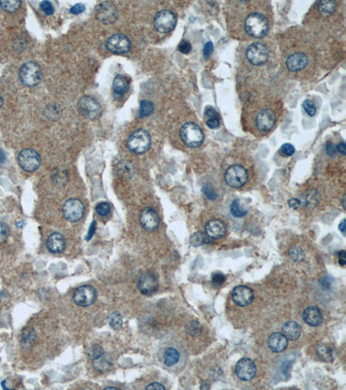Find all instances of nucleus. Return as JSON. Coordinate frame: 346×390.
Instances as JSON below:
<instances>
[{
	"label": "nucleus",
	"mask_w": 346,
	"mask_h": 390,
	"mask_svg": "<svg viewBox=\"0 0 346 390\" xmlns=\"http://www.w3.org/2000/svg\"><path fill=\"white\" fill-rule=\"evenodd\" d=\"M244 28L248 35L253 38H260L267 34L269 31V23L260 13H251L244 22Z\"/></svg>",
	"instance_id": "f257e3e1"
},
{
	"label": "nucleus",
	"mask_w": 346,
	"mask_h": 390,
	"mask_svg": "<svg viewBox=\"0 0 346 390\" xmlns=\"http://www.w3.org/2000/svg\"><path fill=\"white\" fill-rule=\"evenodd\" d=\"M180 137L185 145L191 148L201 146L204 140L203 129L195 122H187L182 126Z\"/></svg>",
	"instance_id": "f03ea898"
},
{
	"label": "nucleus",
	"mask_w": 346,
	"mask_h": 390,
	"mask_svg": "<svg viewBox=\"0 0 346 390\" xmlns=\"http://www.w3.org/2000/svg\"><path fill=\"white\" fill-rule=\"evenodd\" d=\"M127 145L131 152L136 155H142L148 151L151 147L149 133L144 129L135 130L127 138Z\"/></svg>",
	"instance_id": "7ed1b4c3"
},
{
	"label": "nucleus",
	"mask_w": 346,
	"mask_h": 390,
	"mask_svg": "<svg viewBox=\"0 0 346 390\" xmlns=\"http://www.w3.org/2000/svg\"><path fill=\"white\" fill-rule=\"evenodd\" d=\"M20 79L28 87L38 85L42 79L41 68L35 62L26 63L20 68Z\"/></svg>",
	"instance_id": "20e7f679"
},
{
	"label": "nucleus",
	"mask_w": 346,
	"mask_h": 390,
	"mask_svg": "<svg viewBox=\"0 0 346 390\" xmlns=\"http://www.w3.org/2000/svg\"><path fill=\"white\" fill-rule=\"evenodd\" d=\"M18 162L23 170L34 172L40 167L41 157L34 149H24L18 156Z\"/></svg>",
	"instance_id": "39448f33"
},
{
	"label": "nucleus",
	"mask_w": 346,
	"mask_h": 390,
	"mask_svg": "<svg viewBox=\"0 0 346 390\" xmlns=\"http://www.w3.org/2000/svg\"><path fill=\"white\" fill-rule=\"evenodd\" d=\"M248 174L246 168L241 165L229 167L225 173L226 183L232 188H239L248 181Z\"/></svg>",
	"instance_id": "423d86ee"
},
{
	"label": "nucleus",
	"mask_w": 346,
	"mask_h": 390,
	"mask_svg": "<svg viewBox=\"0 0 346 390\" xmlns=\"http://www.w3.org/2000/svg\"><path fill=\"white\" fill-rule=\"evenodd\" d=\"M153 25L160 33H168L172 32L177 25V16L172 11L164 10L156 15Z\"/></svg>",
	"instance_id": "0eeeda50"
},
{
	"label": "nucleus",
	"mask_w": 346,
	"mask_h": 390,
	"mask_svg": "<svg viewBox=\"0 0 346 390\" xmlns=\"http://www.w3.org/2000/svg\"><path fill=\"white\" fill-rule=\"evenodd\" d=\"M97 298L96 289L91 286H82L75 290L73 301L80 307H89L95 304Z\"/></svg>",
	"instance_id": "6e6552de"
},
{
	"label": "nucleus",
	"mask_w": 346,
	"mask_h": 390,
	"mask_svg": "<svg viewBox=\"0 0 346 390\" xmlns=\"http://www.w3.org/2000/svg\"><path fill=\"white\" fill-rule=\"evenodd\" d=\"M78 108L81 114L89 120H96L102 114L100 102L91 96H83L80 99Z\"/></svg>",
	"instance_id": "1a4fd4ad"
},
{
	"label": "nucleus",
	"mask_w": 346,
	"mask_h": 390,
	"mask_svg": "<svg viewBox=\"0 0 346 390\" xmlns=\"http://www.w3.org/2000/svg\"><path fill=\"white\" fill-rule=\"evenodd\" d=\"M85 213V206L78 199L68 200L63 206L64 218L70 222H77L81 220Z\"/></svg>",
	"instance_id": "9d476101"
},
{
	"label": "nucleus",
	"mask_w": 346,
	"mask_h": 390,
	"mask_svg": "<svg viewBox=\"0 0 346 390\" xmlns=\"http://www.w3.org/2000/svg\"><path fill=\"white\" fill-rule=\"evenodd\" d=\"M137 287L141 294L146 296L153 295L159 289L158 276L153 272L143 273L138 279Z\"/></svg>",
	"instance_id": "9b49d317"
},
{
	"label": "nucleus",
	"mask_w": 346,
	"mask_h": 390,
	"mask_svg": "<svg viewBox=\"0 0 346 390\" xmlns=\"http://www.w3.org/2000/svg\"><path fill=\"white\" fill-rule=\"evenodd\" d=\"M248 62L253 65H261L265 64L269 57V51L263 44L254 43L249 45L246 51Z\"/></svg>",
	"instance_id": "f8f14e48"
},
{
	"label": "nucleus",
	"mask_w": 346,
	"mask_h": 390,
	"mask_svg": "<svg viewBox=\"0 0 346 390\" xmlns=\"http://www.w3.org/2000/svg\"><path fill=\"white\" fill-rule=\"evenodd\" d=\"M106 47L108 51L115 54H124L130 51L131 42L127 36L115 34L108 38Z\"/></svg>",
	"instance_id": "ddd939ff"
},
{
	"label": "nucleus",
	"mask_w": 346,
	"mask_h": 390,
	"mask_svg": "<svg viewBox=\"0 0 346 390\" xmlns=\"http://www.w3.org/2000/svg\"><path fill=\"white\" fill-rule=\"evenodd\" d=\"M235 374L242 381H250L256 374V365L251 359L242 358L235 365Z\"/></svg>",
	"instance_id": "4468645a"
},
{
	"label": "nucleus",
	"mask_w": 346,
	"mask_h": 390,
	"mask_svg": "<svg viewBox=\"0 0 346 390\" xmlns=\"http://www.w3.org/2000/svg\"><path fill=\"white\" fill-rule=\"evenodd\" d=\"M276 122V114L270 108H264L256 116V127L260 132H268Z\"/></svg>",
	"instance_id": "2eb2a0df"
},
{
	"label": "nucleus",
	"mask_w": 346,
	"mask_h": 390,
	"mask_svg": "<svg viewBox=\"0 0 346 390\" xmlns=\"http://www.w3.org/2000/svg\"><path fill=\"white\" fill-rule=\"evenodd\" d=\"M96 17L103 24H113L117 19L116 7L110 2H102L96 9Z\"/></svg>",
	"instance_id": "dca6fc26"
},
{
	"label": "nucleus",
	"mask_w": 346,
	"mask_h": 390,
	"mask_svg": "<svg viewBox=\"0 0 346 390\" xmlns=\"http://www.w3.org/2000/svg\"><path fill=\"white\" fill-rule=\"evenodd\" d=\"M232 298L235 305L239 306H247L254 301V294L253 290L246 286H236L232 292Z\"/></svg>",
	"instance_id": "f3484780"
},
{
	"label": "nucleus",
	"mask_w": 346,
	"mask_h": 390,
	"mask_svg": "<svg viewBox=\"0 0 346 390\" xmlns=\"http://www.w3.org/2000/svg\"><path fill=\"white\" fill-rule=\"evenodd\" d=\"M140 221L146 231H153L159 226V217L153 208L146 207L140 213Z\"/></svg>",
	"instance_id": "a211bd4d"
},
{
	"label": "nucleus",
	"mask_w": 346,
	"mask_h": 390,
	"mask_svg": "<svg viewBox=\"0 0 346 390\" xmlns=\"http://www.w3.org/2000/svg\"><path fill=\"white\" fill-rule=\"evenodd\" d=\"M309 63L308 57L303 52H295L286 58V65L291 72H298L305 70Z\"/></svg>",
	"instance_id": "6ab92c4d"
},
{
	"label": "nucleus",
	"mask_w": 346,
	"mask_h": 390,
	"mask_svg": "<svg viewBox=\"0 0 346 390\" xmlns=\"http://www.w3.org/2000/svg\"><path fill=\"white\" fill-rule=\"evenodd\" d=\"M206 234L212 239H219L224 237L227 228L224 223L220 219H211L205 225Z\"/></svg>",
	"instance_id": "aec40b11"
},
{
	"label": "nucleus",
	"mask_w": 346,
	"mask_h": 390,
	"mask_svg": "<svg viewBox=\"0 0 346 390\" xmlns=\"http://www.w3.org/2000/svg\"><path fill=\"white\" fill-rule=\"evenodd\" d=\"M46 247L52 253H61L66 247V239L59 232H53L46 240Z\"/></svg>",
	"instance_id": "412c9836"
},
{
	"label": "nucleus",
	"mask_w": 346,
	"mask_h": 390,
	"mask_svg": "<svg viewBox=\"0 0 346 390\" xmlns=\"http://www.w3.org/2000/svg\"><path fill=\"white\" fill-rule=\"evenodd\" d=\"M267 345L273 352H282L288 345V340L282 333L275 332L268 337Z\"/></svg>",
	"instance_id": "4be33fe9"
},
{
	"label": "nucleus",
	"mask_w": 346,
	"mask_h": 390,
	"mask_svg": "<svg viewBox=\"0 0 346 390\" xmlns=\"http://www.w3.org/2000/svg\"><path fill=\"white\" fill-rule=\"evenodd\" d=\"M303 320L311 327L320 325L323 321L320 310L316 306H309L303 312Z\"/></svg>",
	"instance_id": "5701e85b"
},
{
	"label": "nucleus",
	"mask_w": 346,
	"mask_h": 390,
	"mask_svg": "<svg viewBox=\"0 0 346 390\" xmlns=\"http://www.w3.org/2000/svg\"><path fill=\"white\" fill-rule=\"evenodd\" d=\"M281 333L286 336L287 340L294 341L298 339L301 334V327L297 322L290 321L284 324Z\"/></svg>",
	"instance_id": "b1692460"
},
{
	"label": "nucleus",
	"mask_w": 346,
	"mask_h": 390,
	"mask_svg": "<svg viewBox=\"0 0 346 390\" xmlns=\"http://www.w3.org/2000/svg\"><path fill=\"white\" fill-rule=\"evenodd\" d=\"M317 355L321 361L325 362H332L335 357L333 349L330 346L324 343L317 346Z\"/></svg>",
	"instance_id": "393cba45"
},
{
	"label": "nucleus",
	"mask_w": 346,
	"mask_h": 390,
	"mask_svg": "<svg viewBox=\"0 0 346 390\" xmlns=\"http://www.w3.org/2000/svg\"><path fill=\"white\" fill-rule=\"evenodd\" d=\"M180 358V354L178 351V349H175L173 347H169L165 349L163 355L164 359V363L167 367H172L175 364L178 363Z\"/></svg>",
	"instance_id": "a878e982"
},
{
	"label": "nucleus",
	"mask_w": 346,
	"mask_h": 390,
	"mask_svg": "<svg viewBox=\"0 0 346 390\" xmlns=\"http://www.w3.org/2000/svg\"><path fill=\"white\" fill-rule=\"evenodd\" d=\"M113 89L117 95H123L129 89V82L127 77L122 75H118L114 79Z\"/></svg>",
	"instance_id": "bb28decb"
},
{
	"label": "nucleus",
	"mask_w": 346,
	"mask_h": 390,
	"mask_svg": "<svg viewBox=\"0 0 346 390\" xmlns=\"http://www.w3.org/2000/svg\"><path fill=\"white\" fill-rule=\"evenodd\" d=\"M205 121H206L207 126L211 129H215L219 127V115L215 108L212 107H207L205 110Z\"/></svg>",
	"instance_id": "cd10ccee"
},
{
	"label": "nucleus",
	"mask_w": 346,
	"mask_h": 390,
	"mask_svg": "<svg viewBox=\"0 0 346 390\" xmlns=\"http://www.w3.org/2000/svg\"><path fill=\"white\" fill-rule=\"evenodd\" d=\"M299 201L300 204L305 207L312 208L318 204L319 194L316 190L309 191L302 196L301 200H299Z\"/></svg>",
	"instance_id": "c85d7f7f"
},
{
	"label": "nucleus",
	"mask_w": 346,
	"mask_h": 390,
	"mask_svg": "<svg viewBox=\"0 0 346 390\" xmlns=\"http://www.w3.org/2000/svg\"><path fill=\"white\" fill-rule=\"evenodd\" d=\"M336 5L334 1H320L317 3V9L322 16L329 17L336 11Z\"/></svg>",
	"instance_id": "c756f323"
},
{
	"label": "nucleus",
	"mask_w": 346,
	"mask_h": 390,
	"mask_svg": "<svg viewBox=\"0 0 346 390\" xmlns=\"http://www.w3.org/2000/svg\"><path fill=\"white\" fill-rule=\"evenodd\" d=\"M213 239L210 238L206 233L203 232H196L192 235L191 238V244L193 246H200L202 244H210L212 243Z\"/></svg>",
	"instance_id": "7c9ffc66"
},
{
	"label": "nucleus",
	"mask_w": 346,
	"mask_h": 390,
	"mask_svg": "<svg viewBox=\"0 0 346 390\" xmlns=\"http://www.w3.org/2000/svg\"><path fill=\"white\" fill-rule=\"evenodd\" d=\"M108 321H109L110 326L114 330H120L123 327V318H122V316L117 311L112 312L111 314L109 315Z\"/></svg>",
	"instance_id": "2f4dec72"
},
{
	"label": "nucleus",
	"mask_w": 346,
	"mask_h": 390,
	"mask_svg": "<svg viewBox=\"0 0 346 390\" xmlns=\"http://www.w3.org/2000/svg\"><path fill=\"white\" fill-rule=\"evenodd\" d=\"M230 212L233 215L237 217V218L243 217L248 213L247 209H245L244 207L241 206L239 200H235L232 202L231 205H230Z\"/></svg>",
	"instance_id": "473e14b6"
},
{
	"label": "nucleus",
	"mask_w": 346,
	"mask_h": 390,
	"mask_svg": "<svg viewBox=\"0 0 346 390\" xmlns=\"http://www.w3.org/2000/svg\"><path fill=\"white\" fill-rule=\"evenodd\" d=\"M21 1H0V7L7 13H15L20 9Z\"/></svg>",
	"instance_id": "72a5a7b5"
},
{
	"label": "nucleus",
	"mask_w": 346,
	"mask_h": 390,
	"mask_svg": "<svg viewBox=\"0 0 346 390\" xmlns=\"http://www.w3.org/2000/svg\"><path fill=\"white\" fill-rule=\"evenodd\" d=\"M153 109H154V107H153V102L146 101V100L142 101L140 103V111H139L140 117L143 118L148 116L153 113Z\"/></svg>",
	"instance_id": "f704fd0d"
},
{
	"label": "nucleus",
	"mask_w": 346,
	"mask_h": 390,
	"mask_svg": "<svg viewBox=\"0 0 346 390\" xmlns=\"http://www.w3.org/2000/svg\"><path fill=\"white\" fill-rule=\"evenodd\" d=\"M289 256L294 262H300L302 260L305 259V252L299 246H293L291 248L289 251Z\"/></svg>",
	"instance_id": "c9c22d12"
},
{
	"label": "nucleus",
	"mask_w": 346,
	"mask_h": 390,
	"mask_svg": "<svg viewBox=\"0 0 346 390\" xmlns=\"http://www.w3.org/2000/svg\"><path fill=\"white\" fill-rule=\"evenodd\" d=\"M103 355H104V349L102 346L98 345V344L92 346L91 348H89V351H88L89 358L92 359L94 361L101 358Z\"/></svg>",
	"instance_id": "e433bc0d"
},
{
	"label": "nucleus",
	"mask_w": 346,
	"mask_h": 390,
	"mask_svg": "<svg viewBox=\"0 0 346 390\" xmlns=\"http://www.w3.org/2000/svg\"><path fill=\"white\" fill-rule=\"evenodd\" d=\"M186 330H187L189 335H191V336H199L201 331H202V326L197 321H191L186 327Z\"/></svg>",
	"instance_id": "4c0bfd02"
},
{
	"label": "nucleus",
	"mask_w": 346,
	"mask_h": 390,
	"mask_svg": "<svg viewBox=\"0 0 346 390\" xmlns=\"http://www.w3.org/2000/svg\"><path fill=\"white\" fill-rule=\"evenodd\" d=\"M96 212L98 215L105 217L111 212V206L107 202H101L96 205Z\"/></svg>",
	"instance_id": "58836bf2"
},
{
	"label": "nucleus",
	"mask_w": 346,
	"mask_h": 390,
	"mask_svg": "<svg viewBox=\"0 0 346 390\" xmlns=\"http://www.w3.org/2000/svg\"><path fill=\"white\" fill-rule=\"evenodd\" d=\"M96 369H98L100 371H105L107 369H108L109 366H110V362H108L107 359L104 358V355H102L101 358L96 360Z\"/></svg>",
	"instance_id": "ea45409f"
},
{
	"label": "nucleus",
	"mask_w": 346,
	"mask_h": 390,
	"mask_svg": "<svg viewBox=\"0 0 346 390\" xmlns=\"http://www.w3.org/2000/svg\"><path fill=\"white\" fill-rule=\"evenodd\" d=\"M303 108L305 109V111L306 112V114L310 116H314L317 109L315 105L313 104V102H311V100H305L304 103H303Z\"/></svg>",
	"instance_id": "a19ab883"
},
{
	"label": "nucleus",
	"mask_w": 346,
	"mask_h": 390,
	"mask_svg": "<svg viewBox=\"0 0 346 390\" xmlns=\"http://www.w3.org/2000/svg\"><path fill=\"white\" fill-rule=\"evenodd\" d=\"M40 9L47 16H51L54 13V7L49 1H43L40 3Z\"/></svg>",
	"instance_id": "79ce46f5"
},
{
	"label": "nucleus",
	"mask_w": 346,
	"mask_h": 390,
	"mask_svg": "<svg viewBox=\"0 0 346 390\" xmlns=\"http://www.w3.org/2000/svg\"><path fill=\"white\" fill-rule=\"evenodd\" d=\"M226 281V277L221 273H216L213 275L212 284L213 286L216 287L222 286Z\"/></svg>",
	"instance_id": "37998d69"
},
{
	"label": "nucleus",
	"mask_w": 346,
	"mask_h": 390,
	"mask_svg": "<svg viewBox=\"0 0 346 390\" xmlns=\"http://www.w3.org/2000/svg\"><path fill=\"white\" fill-rule=\"evenodd\" d=\"M294 152H295L294 147L292 146V144H289V143L284 144L280 148V153L282 154L283 156H292L294 154Z\"/></svg>",
	"instance_id": "c03bdc74"
},
{
	"label": "nucleus",
	"mask_w": 346,
	"mask_h": 390,
	"mask_svg": "<svg viewBox=\"0 0 346 390\" xmlns=\"http://www.w3.org/2000/svg\"><path fill=\"white\" fill-rule=\"evenodd\" d=\"M9 236V227L5 223L0 222V243L7 240Z\"/></svg>",
	"instance_id": "a18cd8bd"
},
{
	"label": "nucleus",
	"mask_w": 346,
	"mask_h": 390,
	"mask_svg": "<svg viewBox=\"0 0 346 390\" xmlns=\"http://www.w3.org/2000/svg\"><path fill=\"white\" fill-rule=\"evenodd\" d=\"M36 338V334L32 333V330H26V333L23 334L22 343H26V346L29 345Z\"/></svg>",
	"instance_id": "49530a36"
},
{
	"label": "nucleus",
	"mask_w": 346,
	"mask_h": 390,
	"mask_svg": "<svg viewBox=\"0 0 346 390\" xmlns=\"http://www.w3.org/2000/svg\"><path fill=\"white\" fill-rule=\"evenodd\" d=\"M178 50L183 54H188L191 51V45L188 41L183 40L178 46Z\"/></svg>",
	"instance_id": "de8ad7c7"
},
{
	"label": "nucleus",
	"mask_w": 346,
	"mask_h": 390,
	"mask_svg": "<svg viewBox=\"0 0 346 390\" xmlns=\"http://www.w3.org/2000/svg\"><path fill=\"white\" fill-rule=\"evenodd\" d=\"M203 193L205 194L207 198L210 199V200H215L216 198V192L214 191L212 187H210L209 185L204 186L203 188Z\"/></svg>",
	"instance_id": "09e8293b"
},
{
	"label": "nucleus",
	"mask_w": 346,
	"mask_h": 390,
	"mask_svg": "<svg viewBox=\"0 0 346 390\" xmlns=\"http://www.w3.org/2000/svg\"><path fill=\"white\" fill-rule=\"evenodd\" d=\"M85 11V7L83 4H77L76 6H74L71 9H70V13L74 14V15H78L80 13H83Z\"/></svg>",
	"instance_id": "8fccbe9b"
},
{
	"label": "nucleus",
	"mask_w": 346,
	"mask_h": 390,
	"mask_svg": "<svg viewBox=\"0 0 346 390\" xmlns=\"http://www.w3.org/2000/svg\"><path fill=\"white\" fill-rule=\"evenodd\" d=\"M213 50H214V46H213L212 43L208 42L203 48V56L205 57V58H208L210 55L212 54Z\"/></svg>",
	"instance_id": "3c124183"
},
{
	"label": "nucleus",
	"mask_w": 346,
	"mask_h": 390,
	"mask_svg": "<svg viewBox=\"0 0 346 390\" xmlns=\"http://www.w3.org/2000/svg\"><path fill=\"white\" fill-rule=\"evenodd\" d=\"M288 206L292 209L297 210L299 206H301V204H300L299 200L295 199V198H292V199H290L288 200Z\"/></svg>",
	"instance_id": "603ef678"
},
{
	"label": "nucleus",
	"mask_w": 346,
	"mask_h": 390,
	"mask_svg": "<svg viewBox=\"0 0 346 390\" xmlns=\"http://www.w3.org/2000/svg\"><path fill=\"white\" fill-rule=\"evenodd\" d=\"M146 389L165 390V387L159 382H153V383L149 384L148 386H146Z\"/></svg>",
	"instance_id": "864d4df0"
},
{
	"label": "nucleus",
	"mask_w": 346,
	"mask_h": 390,
	"mask_svg": "<svg viewBox=\"0 0 346 390\" xmlns=\"http://www.w3.org/2000/svg\"><path fill=\"white\" fill-rule=\"evenodd\" d=\"M96 221H93L92 224L89 226V232L87 234L86 240H90L92 238L93 236L96 232Z\"/></svg>",
	"instance_id": "5fc2aeb1"
},
{
	"label": "nucleus",
	"mask_w": 346,
	"mask_h": 390,
	"mask_svg": "<svg viewBox=\"0 0 346 390\" xmlns=\"http://www.w3.org/2000/svg\"><path fill=\"white\" fill-rule=\"evenodd\" d=\"M325 151H326L327 155L332 156H334V154L336 153V148L334 147L332 143H327L326 144H325Z\"/></svg>",
	"instance_id": "6e6d98bb"
},
{
	"label": "nucleus",
	"mask_w": 346,
	"mask_h": 390,
	"mask_svg": "<svg viewBox=\"0 0 346 390\" xmlns=\"http://www.w3.org/2000/svg\"><path fill=\"white\" fill-rule=\"evenodd\" d=\"M338 263H339L342 267H344V266H345L346 253L344 250H342V251H340L339 252H338Z\"/></svg>",
	"instance_id": "4d7b16f0"
},
{
	"label": "nucleus",
	"mask_w": 346,
	"mask_h": 390,
	"mask_svg": "<svg viewBox=\"0 0 346 390\" xmlns=\"http://www.w3.org/2000/svg\"><path fill=\"white\" fill-rule=\"evenodd\" d=\"M336 150L337 152L339 153V154H341L342 156H345V143H343V142H341V143L336 146Z\"/></svg>",
	"instance_id": "13d9d810"
},
{
	"label": "nucleus",
	"mask_w": 346,
	"mask_h": 390,
	"mask_svg": "<svg viewBox=\"0 0 346 390\" xmlns=\"http://www.w3.org/2000/svg\"><path fill=\"white\" fill-rule=\"evenodd\" d=\"M345 219H343L341 222H340L339 225H338V228H339L340 232H342L343 235H345Z\"/></svg>",
	"instance_id": "bf43d9fd"
},
{
	"label": "nucleus",
	"mask_w": 346,
	"mask_h": 390,
	"mask_svg": "<svg viewBox=\"0 0 346 390\" xmlns=\"http://www.w3.org/2000/svg\"><path fill=\"white\" fill-rule=\"evenodd\" d=\"M6 160H7L6 154L4 153L2 149H0V163H4V162H6Z\"/></svg>",
	"instance_id": "052dcab7"
},
{
	"label": "nucleus",
	"mask_w": 346,
	"mask_h": 390,
	"mask_svg": "<svg viewBox=\"0 0 346 390\" xmlns=\"http://www.w3.org/2000/svg\"><path fill=\"white\" fill-rule=\"evenodd\" d=\"M104 389H105V390H108V389L118 390V389H119V388H118V387H105V388H104Z\"/></svg>",
	"instance_id": "680f3d73"
}]
</instances>
